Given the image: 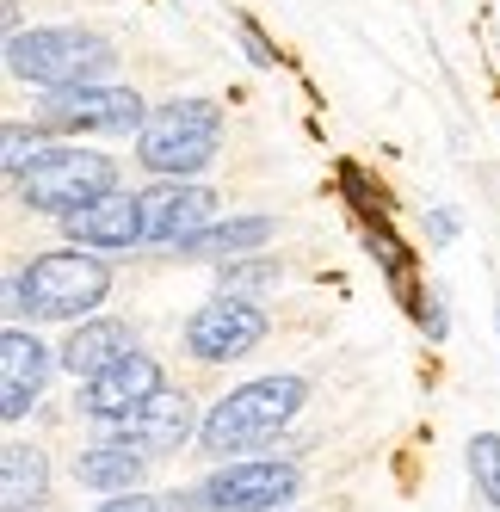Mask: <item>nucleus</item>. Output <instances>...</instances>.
Masks as SVG:
<instances>
[{
    "mask_svg": "<svg viewBox=\"0 0 500 512\" xmlns=\"http://www.w3.org/2000/svg\"><path fill=\"white\" fill-rule=\"evenodd\" d=\"M112 290V266L99 253H81V247H56V253H38L13 284H7V303L31 321H81L87 309L105 303Z\"/></svg>",
    "mask_w": 500,
    "mask_h": 512,
    "instance_id": "f257e3e1",
    "label": "nucleus"
},
{
    "mask_svg": "<svg viewBox=\"0 0 500 512\" xmlns=\"http://www.w3.org/2000/svg\"><path fill=\"white\" fill-rule=\"evenodd\" d=\"M309 383L303 377H260V383H241L235 395H223L217 408L204 414L198 426V451L210 457H235V451H254L266 438H278L284 426L297 420Z\"/></svg>",
    "mask_w": 500,
    "mask_h": 512,
    "instance_id": "f03ea898",
    "label": "nucleus"
},
{
    "mask_svg": "<svg viewBox=\"0 0 500 512\" xmlns=\"http://www.w3.org/2000/svg\"><path fill=\"white\" fill-rule=\"evenodd\" d=\"M223 149V105L217 99H167L161 112H149L136 136V161L161 179H192L210 167Z\"/></svg>",
    "mask_w": 500,
    "mask_h": 512,
    "instance_id": "7ed1b4c3",
    "label": "nucleus"
},
{
    "mask_svg": "<svg viewBox=\"0 0 500 512\" xmlns=\"http://www.w3.org/2000/svg\"><path fill=\"white\" fill-rule=\"evenodd\" d=\"M13 192L25 210H44V216H75L99 198L118 192V161L112 155H93V149H44L31 161Z\"/></svg>",
    "mask_w": 500,
    "mask_h": 512,
    "instance_id": "20e7f679",
    "label": "nucleus"
},
{
    "mask_svg": "<svg viewBox=\"0 0 500 512\" xmlns=\"http://www.w3.org/2000/svg\"><path fill=\"white\" fill-rule=\"evenodd\" d=\"M7 68L38 87H81L112 68V44L75 25H38V31H13L7 38Z\"/></svg>",
    "mask_w": 500,
    "mask_h": 512,
    "instance_id": "39448f33",
    "label": "nucleus"
},
{
    "mask_svg": "<svg viewBox=\"0 0 500 512\" xmlns=\"http://www.w3.org/2000/svg\"><path fill=\"white\" fill-rule=\"evenodd\" d=\"M44 124L50 130H68V136H142L149 105H142V93H130V87L81 81V87H50Z\"/></svg>",
    "mask_w": 500,
    "mask_h": 512,
    "instance_id": "423d86ee",
    "label": "nucleus"
},
{
    "mask_svg": "<svg viewBox=\"0 0 500 512\" xmlns=\"http://www.w3.org/2000/svg\"><path fill=\"white\" fill-rule=\"evenodd\" d=\"M297 488H303L297 463H278V457H266V463H229V469H217L198 488V506L204 512H278V506L297 500Z\"/></svg>",
    "mask_w": 500,
    "mask_h": 512,
    "instance_id": "0eeeda50",
    "label": "nucleus"
},
{
    "mask_svg": "<svg viewBox=\"0 0 500 512\" xmlns=\"http://www.w3.org/2000/svg\"><path fill=\"white\" fill-rule=\"evenodd\" d=\"M266 340V309L247 303V297H210L192 321H186V352L198 364H229L247 358Z\"/></svg>",
    "mask_w": 500,
    "mask_h": 512,
    "instance_id": "6e6552de",
    "label": "nucleus"
},
{
    "mask_svg": "<svg viewBox=\"0 0 500 512\" xmlns=\"http://www.w3.org/2000/svg\"><path fill=\"white\" fill-rule=\"evenodd\" d=\"M192 426H204L192 414V395L186 389H161L155 401H142L136 414L105 426V445H124V451H142V457H167V451L192 445Z\"/></svg>",
    "mask_w": 500,
    "mask_h": 512,
    "instance_id": "1a4fd4ad",
    "label": "nucleus"
},
{
    "mask_svg": "<svg viewBox=\"0 0 500 512\" xmlns=\"http://www.w3.org/2000/svg\"><path fill=\"white\" fill-rule=\"evenodd\" d=\"M167 389V377H161V364L149 358V352H124L112 371H99L93 383H87V395H81V414L87 420H99V426H112V420H124V414H136L142 401H155Z\"/></svg>",
    "mask_w": 500,
    "mask_h": 512,
    "instance_id": "9d476101",
    "label": "nucleus"
},
{
    "mask_svg": "<svg viewBox=\"0 0 500 512\" xmlns=\"http://www.w3.org/2000/svg\"><path fill=\"white\" fill-rule=\"evenodd\" d=\"M44 377H50V346L25 327H7L0 334V414L7 420L31 414L44 395Z\"/></svg>",
    "mask_w": 500,
    "mask_h": 512,
    "instance_id": "9b49d317",
    "label": "nucleus"
},
{
    "mask_svg": "<svg viewBox=\"0 0 500 512\" xmlns=\"http://www.w3.org/2000/svg\"><path fill=\"white\" fill-rule=\"evenodd\" d=\"M62 229L75 247H105V253H124L136 241H149V223H142V192H112L75 216H62Z\"/></svg>",
    "mask_w": 500,
    "mask_h": 512,
    "instance_id": "f8f14e48",
    "label": "nucleus"
},
{
    "mask_svg": "<svg viewBox=\"0 0 500 512\" xmlns=\"http://www.w3.org/2000/svg\"><path fill=\"white\" fill-rule=\"evenodd\" d=\"M217 210V192L192 186V179H161V186L142 192V223H149V241H186L210 223Z\"/></svg>",
    "mask_w": 500,
    "mask_h": 512,
    "instance_id": "ddd939ff",
    "label": "nucleus"
},
{
    "mask_svg": "<svg viewBox=\"0 0 500 512\" xmlns=\"http://www.w3.org/2000/svg\"><path fill=\"white\" fill-rule=\"evenodd\" d=\"M124 352H136V334H130V321H112V315H93V321H75V334L62 340L56 364H62L68 377H81V383H93L99 371H112V364H118Z\"/></svg>",
    "mask_w": 500,
    "mask_h": 512,
    "instance_id": "4468645a",
    "label": "nucleus"
},
{
    "mask_svg": "<svg viewBox=\"0 0 500 512\" xmlns=\"http://www.w3.org/2000/svg\"><path fill=\"white\" fill-rule=\"evenodd\" d=\"M50 494V463L44 451L19 445V438H7L0 445V500H7V512H38Z\"/></svg>",
    "mask_w": 500,
    "mask_h": 512,
    "instance_id": "2eb2a0df",
    "label": "nucleus"
},
{
    "mask_svg": "<svg viewBox=\"0 0 500 512\" xmlns=\"http://www.w3.org/2000/svg\"><path fill=\"white\" fill-rule=\"evenodd\" d=\"M272 241V216H229L217 229H198L186 241H173L186 253V260H241V253H254Z\"/></svg>",
    "mask_w": 500,
    "mask_h": 512,
    "instance_id": "dca6fc26",
    "label": "nucleus"
},
{
    "mask_svg": "<svg viewBox=\"0 0 500 512\" xmlns=\"http://www.w3.org/2000/svg\"><path fill=\"white\" fill-rule=\"evenodd\" d=\"M75 475L93 494H130L142 482V451H124V445H105V438H99L93 451L75 457Z\"/></svg>",
    "mask_w": 500,
    "mask_h": 512,
    "instance_id": "f3484780",
    "label": "nucleus"
},
{
    "mask_svg": "<svg viewBox=\"0 0 500 512\" xmlns=\"http://www.w3.org/2000/svg\"><path fill=\"white\" fill-rule=\"evenodd\" d=\"M365 253H371V260L383 266V278L396 284V297L414 309V303H420V290H414V253L396 241V229H389L383 216H371V223H365Z\"/></svg>",
    "mask_w": 500,
    "mask_h": 512,
    "instance_id": "a211bd4d",
    "label": "nucleus"
},
{
    "mask_svg": "<svg viewBox=\"0 0 500 512\" xmlns=\"http://www.w3.org/2000/svg\"><path fill=\"white\" fill-rule=\"evenodd\" d=\"M278 278V260L241 253V260H223V297H260V290H278Z\"/></svg>",
    "mask_w": 500,
    "mask_h": 512,
    "instance_id": "6ab92c4d",
    "label": "nucleus"
},
{
    "mask_svg": "<svg viewBox=\"0 0 500 512\" xmlns=\"http://www.w3.org/2000/svg\"><path fill=\"white\" fill-rule=\"evenodd\" d=\"M463 457H470V475H476V494L500 512V432H476L470 438V451H463Z\"/></svg>",
    "mask_w": 500,
    "mask_h": 512,
    "instance_id": "aec40b11",
    "label": "nucleus"
},
{
    "mask_svg": "<svg viewBox=\"0 0 500 512\" xmlns=\"http://www.w3.org/2000/svg\"><path fill=\"white\" fill-rule=\"evenodd\" d=\"M340 192H346V204L359 210V223H371V216H389V198H383V186L359 167V161H340Z\"/></svg>",
    "mask_w": 500,
    "mask_h": 512,
    "instance_id": "412c9836",
    "label": "nucleus"
},
{
    "mask_svg": "<svg viewBox=\"0 0 500 512\" xmlns=\"http://www.w3.org/2000/svg\"><path fill=\"white\" fill-rule=\"evenodd\" d=\"M50 149V124H7V149H0V161H7V179H19L31 161H38Z\"/></svg>",
    "mask_w": 500,
    "mask_h": 512,
    "instance_id": "4be33fe9",
    "label": "nucleus"
},
{
    "mask_svg": "<svg viewBox=\"0 0 500 512\" xmlns=\"http://www.w3.org/2000/svg\"><path fill=\"white\" fill-rule=\"evenodd\" d=\"M408 315L426 327V340H445V334H451V315H445V303H439V290H420V303H414Z\"/></svg>",
    "mask_w": 500,
    "mask_h": 512,
    "instance_id": "5701e85b",
    "label": "nucleus"
},
{
    "mask_svg": "<svg viewBox=\"0 0 500 512\" xmlns=\"http://www.w3.org/2000/svg\"><path fill=\"white\" fill-rule=\"evenodd\" d=\"M235 31H241V50H247V62H254V68H278V50L266 44V31H260L254 19H235Z\"/></svg>",
    "mask_w": 500,
    "mask_h": 512,
    "instance_id": "b1692460",
    "label": "nucleus"
},
{
    "mask_svg": "<svg viewBox=\"0 0 500 512\" xmlns=\"http://www.w3.org/2000/svg\"><path fill=\"white\" fill-rule=\"evenodd\" d=\"M93 512H173V506L155 500V494H136V488H130V494H105Z\"/></svg>",
    "mask_w": 500,
    "mask_h": 512,
    "instance_id": "393cba45",
    "label": "nucleus"
},
{
    "mask_svg": "<svg viewBox=\"0 0 500 512\" xmlns=\"http://www.w3.org/2000/svg\"><path fill=\"white\" fill-rule=\"evenodd\" d=\"M426 235H433L439 247H451L457 241V210H433V216H426Z\"/></svg>",
    "mask_w": 500,
    "mask_h": 512,
    "instance_id": "a878e982",
    "label": "nucleus"
},
{
    "mask_svg": "<svg viewBox=\"0 0 500 512\" xmlns=\"http://www.w3.org/2000/svg\"><path fill=\"white\" fill-rule=\"evenodd\" d=\"M494 327H500V315H494Z\"/></svg>",
    "mask_w": 500,
    "mask_h": 512,
    "instance_id": "bb28decb",
    "label": "nucleus"
}]
</instances>
